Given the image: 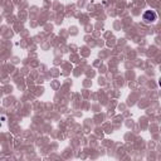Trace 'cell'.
Listing matches in <instances>:
<instances>
[{"instance_id":"cell-1","label":"cell","mask_w":161,"mask_h":161,"mask_svg":"<svg viewBox=\"0 0 161 161\" xmlns=\"http://www.w3.org/2000/svg\"><path fill=\"white\" fill-rule=\"evenodd\" d=\"M143 20H145L146 23L155 21V20H156V13H155V11H151V10L146 11V13L143 14Z\"/></svg>"}]
</instances>
